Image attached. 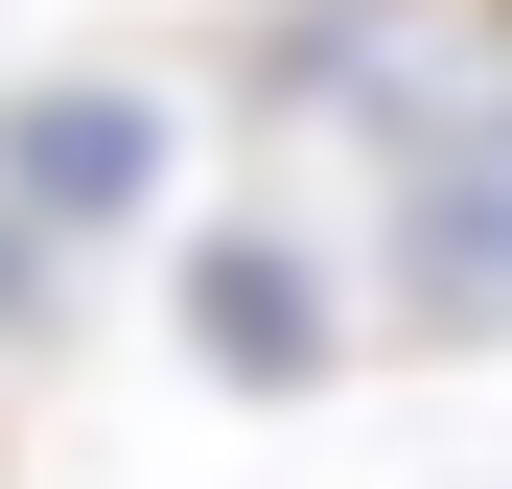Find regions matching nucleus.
<instances>
[{
    "label": "nucleus",
    "mask_w": 512,
    "mask_h": 489,
    "mask_svg": "<svg viewBox=\"0 0 512 489\" xmlns=\"http://www.w3.org/2000/svg\"><path fill=\"white\" fill-rule=\"evenodd\" d=\"M24 326H47V233L0 210V350H24Z\"/></svg>",
    "instance_id": "obj_4"
},
{
    "label": "nucleus",
    "mask_w": 512,
    "mask_h": 489,
    "mask_svg": "<svg viewBox=\"0 0 512 489\" xmlns=\"http://www.w3.org/2000/svg\"><path fill=\"white\" fill-rule=\"evenodd\" d=\"M396 326H443V350H489L512 326V140H396Z\"/></svg>",
    "instance_id": "obj_2"
},
{
    "label": "nucleus",
    "mask_w": 512,
    "mask_h": 489,
    "mask_svg": "<svg viewBox=\"0 0 512 489\" xmlns=\"http://www.w3.org/2000/svg\"><path fill=\"white\" fill-rule=\"evenodd\" d=\"M140 187H163V94H117V70L0 94V210H24V233H117Z\"/></svg>",
    "instance_id": "obj_3"
},
{
    "label": "nucleus",
    "mask_w": 512,
    "mask_h": 489,
    "mask_svg": "<svg viewBox=\"0 0 512 489\" xmlns=\"http://www.w3.org/2000/svg\"><path fill=\"white\" fill-rule=\"evenodd\" d=\"M489 140H512V94H489Z\"/></svg>",
    "instance_id": "obj_5"
},
{
    "label": "nucleus",
    "mask_w": 512,
    "mask_h": 489,
    "mask_svg": "<svg viewBox=\"0 0 512 489\" xmlns=\"http://www.w3.org/2000/svg\"><path fill=\"white\" fill-rule=\"evenodd\" d=\"M187 350H210L233 396H326V350H350V280H326L280 210H233V233H187Z\"/></svg>",
    "instance_id": "obj_1"
}]
</instances>
